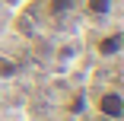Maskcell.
Masks as SVG:
<instances>
[{
    "mask_svg": "<svg viewBox=\"0 0 124 121\" xmlns=\"http://www.w3.org/2000/svg\"><path fill=\"white\" fill-rule=\"evenodd\" d=\"M95 108H99V115L118 121V118L124 115V96H121L118 89H105V92L95 96Z\"/></svg>",
    "mask_w": 124,
    "mask_h": 121,
    "instance_id": "cell-1",
    "label": "cell"
},
{
    "mask_svg": "<svg viewBox=\"0 0 124 121\" xmlns=\"http://www.w3.org/2000/svg\"><path fill=\"white\" fill-rule=\"evenodd\" d=\"M121 48H124V35L121 32H108V35H102L95 41V54L99 57H118Z\"/></svg>",
    "mask_w": 124,
    "mask_h": 121,
    "instance_id": "cell-2",
    "label": "cell"
},
{
    "mask_svg": "<svg viewBox=\"0 0 124 121\" xmlns=\"http://www.w3.org/2000/svg\"><path fill=\"white\" fill-rule=\"evenodd\" d=\"M111 7H115V0H86V10L92 16H108Z\"/></svg>",
    "mask_w": 124,
    "mask_h": 121,
    "instance_id": "cell-3",
    "label": "cell"
},
{
    "mask_svg": "<svg viewBox=\"0 0 124 121\" xmlns=\"http://www.w3.org/2000/svg\"><path fill=\"white\" fill-rule=\"evenodd\" d=\"M70 7H73V0H48V10H51V13H64Z\"/></svg>",
    "mask_w": 124,
    "mask_h": 121,
    "instance_id": "cell-4",
    "label": "cell"
}]
</instances>
